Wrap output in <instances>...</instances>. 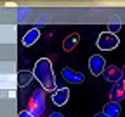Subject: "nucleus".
Wrapping results in <instances>:
<instances>
[{
	"label": "nucleus",
	"mask_w": 125,
	"mask_h": 117,
	"mask_svg": "<svg viewBox=\"0 0 125 117\" xmlns=\"http://www.w3.org/2000/svg\"><path fill=\"white\" fill-rule=\"evenodd\" d=\"M33 75L40 82V86H42L43 91H56V77H54L52 63H51L49 58H40L35 63Z\"/></svg>",
	"instance_id": "nucleus-1"
},
{
	"label": "nucleus",
	"mask_w": 125,
	"mask_h": 117,
	"mask_svg": "<svg viewBox=\"0 0 125 117\" xmlns=\"http://www.w3.org/2000/svg\"><path fill=\"white\" fill-rule=\"evenodd\" d=\"M30 114H33L35 117H42L45 110V93L43 89H35L31 91V96L28 100V108Z\"/></svg>",
	"instance_id": "nucleus-2"
},
{
	"label": "nucleus",
	"mask_w": 125,
	"mask_h": 117,
	"mask_svg": "<svg viewBox=\"0 0 125 117\" xmlns=\"http://www.w3.org/2000/svg\"><path fill=\"white\" fill-rule=\"evenodd\" d=\"M118 44H120V39L115 35V33H109V31L101 33L97 37V42H96V45L101 49V51H113V49L118 47Z\"/></svg>",
	"instance_id": "nucleus-3"
},
{
	"label": "nucleus",
	"mask_w": 125,
	"mask_h": 117,
	"mask_svg": "<svg viewBox=\"0 0 125 117\" xmlns=\"http://www.w3.org/2000/svg\"><path fill=\"white\" fill-rule=\"evenodd\" d=\"M123 98H125V65L122 68V79L118 82H115L111 89H109V102L120 103V100H123Z\"/></svg>",
	"instance_id": "nucleus-4"
},
{
	"label": "nucleus",
	"mask_w": 125,
	"mask_h": 117,
	"mask_svg": "<svg viewBox=\"0 0 125 117\" xmlns=\"http://www.w3.org/2000/svg\"><path fill=\"white\" fill-rule=\"evenodd\" d=\"M89 68H90V73H92V75H96V77L103 75V72H104V68H106L104 58H103L101 54L90 56V59H89Z\"/></svg>",
	"instance_id": "nucleus-5"
},
{
	"label": "nucleus",
	"mask_w": 125,
	"mask_h": 117,
	"mask_svg": "<svg viewBox=\"0 0 125 117\" xmlns=\"http://www.w3.org/2000/svg\"><path fill=\"white\" fill-rule=\"evenodd\" d=\"M103 77H104V80L115 84V82H118L122 79V68H118L115 65H108L104 68V72H103Z\"/></svg>",
	"instance_id": "nucleus-6"
},
{
	"label": "nucleus",
	"mask_w": 125,
	"mask_h": 117,
	"mask_svg": "<svg viewBox=\"0 0 125 117\" xmlns=\"http://www.w3.org/2000/svg\"><path fill=\"white\" fill-rule=\"evenodd\" d=\"M62 77H64V80H68L70 84H82V82L85 80V77H83V73H80V72H75V70H71V68H62Z\"/></svg>",
	"instance_id": "nucleus-7"
},
{
	"label": "nucleus",
	"mask_w": 125,
	"mask_h": 117,
	"mask_svg": "<svg viewBox=\"0 0 125 117\" xmlns=\"http://www.w3.org/2000/svg\"><path fill=\"white\" fill-rule=\"evenodd\" d=\"M70 98V89L68 88H59L52 93V103L57 105V107H62Z\"/></svg>",
	"instance_id": "nucleus-8"
},
{
	"label": "nucleus",
	"mask_w": 125,
	"mask_h": 117,
	"mask_svg": "<svg viewBox=\"0 0 125 117\" xmlns=\"http://www.w3.org/2000/svg\"><path fill=\"white\" fill-rule=\"evenodd\" d=\"M38 39H40V31H38L37 28H31V30H28V31L24 33V37H23V45L30 47V45H33Z\"/></svg>",
	"instance_id": "nucleus-9"
},
{
	"label": "nucleus",
	"mask_w": 125,
	"mask_h": 117,
	"mask_svg": "<svg viewBox=\"0 0 125 117\" xmlns=\"http://www.w3.org/2000/svg\"><path fill=\"white\" fill-rule=\"evenodd\" d=\"M78 40H80V35H78V33H71L70 37H66L64 39V42H62V49H64V51H73V49L76 47V44H78Z\"/></svg>",
	"instance_id": "nucleus-10"
},
{
	"label": "nucleus",
	"mask_w": 125,
	"mask_h": 117,
	"mask_svg": "<svg viewBox=\"0 0 125 117\" xmlns=\"http://www.w3.org/2000/svg\"><path fill=\"white\" fill-rule=\"evenodd\" d=\"M106 115H109V117H118L120 115V112H122V107H120V103H116V102H109V103H106L104 105V110H103Z\"/></svg>",
	"instance_id": "nucleus-11"
},
{
	"label": "nucleus",
	"mask_w": 125,
	"mask_h": 117,
	"mask_svg": "<svg viewBox=\"0 0 125 117\" xmlns=\"http://www.w3.org/2000/svg\"><path fill=\"white\" fill-rule=\"evenodd\" d=\"M35 75H33V72H28V70H21L19 73H18V84L21 86V88H24V86H28L30 82H31V79H33Z\"/></svg>",
	"instance_id": "nucleus-12"
},
{
	"label": "nucleus",
	"mask_w": 125,
	"mask_h": 117,
	"mask_svg": "<svg viewBox=\"0 0 125 117\" xmlns=\"http://www.w3.org/2000/svg\"><path fill=\"white\" fill-rule=\"evenodd\" d=\"M122 30V23H120V19H115V21H111V23H108V31L109 33H116Z\"/></svg>",
	"instance_id": "nucleus-13"
},
{
	"label": "nucleus",
	"mask_w": 125,
	"mask_h": 117,
	"mask_svg": "<svg viewBox=\"0 0 125 117\" xmlns=\"http://www.w3.org/2000/svg\"><path fill=\"white\" fill-rule=\"evenodd\" d=\"M18 117H35V115H33V114H30L28 110H23V112H19Z\"/></svg>",
	"instance_id": "nucleus-14"
},
{
	"label": "nucleus",
	"mask_w": 125,
	"mask_h": 117,
	"mask_svg": "<svg viewBox=\"0 0 125 117\" xmlns=\"http://www.w3.org/2000/svg\"><path fill=\"white\" fill-rule=\"evenodd\" d=\"M49 117H64V115H62V114H59V112H52Z\"/></svg>",
	"instance_id": "nucleus-15"
},
{
	"label": "nucleus",
	"mask_w": 125,
	"mask_h": 117,
	"mask_svg": "<svg viewBox=\"0 0 125 117\" xmlns=\"http://www.w3.org/2000/svg\"><path fill=\"white\" fill-rule=\"evenodd\" d=\"M94 117H109V115H106L104 112H101V114H96V115H94Z\"/></svg>",
	"instance_id": "nucleus-16"
}]
</instances>
